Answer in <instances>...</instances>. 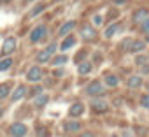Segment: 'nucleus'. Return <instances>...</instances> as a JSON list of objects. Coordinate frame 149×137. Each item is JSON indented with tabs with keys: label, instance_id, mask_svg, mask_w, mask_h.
Returning <instances> with one entry per match:
<instances>
[{
	"label": "nucleus",
	"instance_id": "f257e3e1",
	"mask_svg": "<svg viewBox=\"0 0 149 137\" xmlns=\"http://www.w3.org/2000/svg\"><path fill=\"white\" fill-rule=\"evenodd\" d=\"M105 92H107V88H105V86H104V83H102V81H98V79L91 81V83L84 88V93H86V95H90V97H93V99L104 97V95H105Z\"/></svg>",
	"mask_w": 149,
	"mask_h": 137
},
{
	"label": "nucleus",
	"instance_id": "f3484780",
	"mask_svg": "<svg viewBox=\"0 0 149 137\" xmlns=\"http://www.w3.org/2000/svg\"><path fill=\"white\" fill-rule=\"evenodd\" d=\"M119 30H121V25H119V23H111V25L104 30V37H105V39H112Z\"/></svg>",
	"mask_w": 149,
	"mask_h": 137
},
{
	"label": "nucleus",
	"instance_id": "9d476101",
	"mask_svg": "<svg viewBox=\"0 0 149 137\" xmlns=\"http://www.w3.org/2000/svg\"><path fill=\"white\" fill-rule=\"evenodd\" d=\"M147 16H149V13H147L146 9H137V11H133V14H132V21L140 27V25L147 20Z\"/></svg>",
	"mask_w": 149,
	"mask_h": 137
},
{
	"label": "nucleus",
	"instance_id": "20e7f679",
	"mask_svg": "<svg viewBox=\"0 0 149 137\" xmlns=\"http://www.w3.org/2000/svg\"><path fill=\"white\" fill-rule=\"evenodd\" d=\"M109 109H111L109 102H107V100H104L102 97H98V99H93V100H91V111H93L95 114H104V113H107Z\"/></svg>",
	"mask_w": 149,
	"mask_h": 137
},
{
	"label": "nucleus",
	"instance_id": "72a5a7b5",
	"mask_svg": "<svg viewBox=\"0 0 149 137\" xmlns=\"http://www.w3.org/2000/svg\"><path fill=\"white\" fill-rule=\"evenodd\" d=\"M144 42H146V44L149 42V34H146V39H144Z\"/></svg>",
	"mask_w": 149,
	"mask_h": 137
},
{
	"label": "nucleus",
	"instance_id": "a211bd4d",
	"mask_svg": "<svg viewBox=\"0 0 149 137\" xmlns=\"http://www.w3.org/2000/svg\"><path fill=\"white\" fill-rule=\"evenodd\" d=\"M93 71V63L90 62V60H84V62H81L79 65H77V72L81 74V76H86V74H90Z\"/></svg>",
	"mask_w": 149,
	"mask_h": 137
},
{
	"label": "nucleus",
	"instance_id": "1a4fd4ad",
	"mask_svg": "<svg viewBox=\"0 0 149 137\" xmlns=\"http://www.w3.org/2000/svg\"><path fill=\"white\" fill-rule=\"evenodd\" d=\"M126 88H130V90H140V88H144V79H142V76H139V74L130 76V78L126 79Z\"/></svg>",
	"mask_w": 149,
	"mask_h": 137
},
{
	"label": "nucleus",
	"instance_id": "423d86ee",
	"mask_svg": "<svg viewBox=\"0 0 149 137\" xmlns=\"http://www.w3.org/2000/svg\"><path fill=\"white\" fill-rule=\"evenodd\" d=\"M42 76H44V72H42V68L39 65H32L28 68V72H26V79L30 83H39L42 79Z\"/></svg>",
	"mask_w": 149,
	"mask_h": 137
},
{
	"label": "nucleus",
	"instance_id": "2f4dec72",
	"mask_svg": "<svg viewBox=\"0 0 149 137\" xmlns=\"http://www.w3.org/2000/svg\"><path fill=\"white\" fill-rule=\"evenodd\" d=\"M81 137H95V134H91V132H84V134H81Z\"/></svg>",
	"mask_w": 149,
	"mask_h": 137
},
{
	"label": "nucleus",
	"instance_id": "ddd939ff",
	"mask_svg": "<svg viewBox=\"0 0 149 137\" xmlns=\"http://www.w3.org/2000/svg\"><path fill=\"white\" fill-rule=\"evenodd\" d=\"M63 128H65L67 132H70V134H76V132H81L83 125H81L77 120H68V121L63 123Z\"/></svg>",
	"mask_w": 149,
	"mask_h": 137
},
{
	"label": "nucleus",
	"instance_id": "0eeeda50",
	"mask_svg": "<svg viewBox=\"0 0 149 137\" xmlns=\"http://www.w3.org/2000/svg\"><path fill=\"white\" fill-rule=\"evenodd\" d=\"M84 111H86V107H84L83 102H74V104L68 107V116H70L72 120H77V118H81V116L84 114Z\"/></svg>",
	"mask_w": 149,
	"mask_h": 137
},
{
	"label": "nucleus",
	"instance_id": "f8f14e48",
	"mask_svg": "<svg viewBox=\"0 0 149 137\" xmlns=\"http://www.w3.org/2000/svg\"><path fill=\"white\" fill-rule=\"evenodd\" d=\"M74 28H76V21H65V23L60 27V30H58V37H67V35H70Z\"/></svg>",
	"mask_w": 149,
	"mask_h": 137
},
{
	"label": "nucleus",
	"instance_id": "9b49d317",
	"mask_svg": "<svg viewBox=\"0 0 149 137\" xmlns=\"http://www.w3.org/2000/svg\"><path fill=\"white\" fill-rule=\"evenodd\" d=\"M81 37H83L84 41H93V39L97 37L95 27H93V25H84V27L81 28Z\"/></svg>",
	"mask_w": 149,
	"mask_h": 137
},
{
	"label": "nucleus",
	"instance_id": "412c9836",
	"mask_svg": "<svg viewBox=\"0 0 149 137\" xmlns=\"http://www.w3.org/2000/svg\"><path fill=\"white\" fill-rule=\"evenodd\" d=\"M9 93H11V83H2L0 85V100L7 99Z\"/></svg>",
	"mask_w": 149,
	"mask_h": 137
},
{
	"label": "nucleus",
	"instance_id": "4c0bfd02",
	"mask_svg": "<svg viewBox=\"0 0 149 137\" xmlns=\"http://www.w3.org/2000/svg\"><path fill=\"white\" fill-rule=\"evenodd\" d=\"M2 113H4V111H0V116H2Z\"/></svg>",
	"mask_w": 149,
	"mask_h": 137
},
{
	"label": "nucleus",
	"instance_id": "58836bf2",
	"mask_svg": "<svg viewBox=\"0 0 149 137\" xmlns=\"http://www.w3.org/2000/svg\"><path fill=\"white\" fill-rule=\"evenodd\" d=\"M147 56H149V55H147Z\"/></svg>",
	"mask_w": 149,
	"mask_h": 137
},
{
	"label": "nucleus",
	"instance_id": "7ed1b4c3",
	"mask_svg": "<svg viewBox=\"0 0 149 137\" xmlns=\"http://www.w3.org/2000/svg\"><path fill=\"white\" fill-rule=\"evenodd\" d=\"M125 44H126V51L135 53V55L142 53L146 49V46H147L144 42V39H128V41H125Z\"/></svg>",
	"mask_w": 149,
	"mask_h": 137
},
{
	"label": "nucleus",
	"instance_id": "c85d7f7f",
	"mask_svg": "<svg viewBox=\"0 0 149 137\" xmlns=\"http://www.w3.org/2000/svg\"><path fill=\"white\" fill-rule=\"evenodd\" d=\"M119 137H135V132H133L132 128H126V130H123V132L119 134Z\"/></svg>",
	"mask_w": 149,
	"mask_h": 137
},
{
	"label": "nucleus",
	"instance_id": "4be33fe9",
	"mask_svg": "<svg viewBox=\"0 0 149 137\" xmlns=\"http://www.w3.org/2000/svg\"><path fill=\"white\" fill-rule=\"evenodd\" d=\"M13 67V58H4L2 62H0V72H4V71H9V68Z\"/></svg>",
	"mask_w": 149,
	"mask_h": 137
},
{
	"label": "nucleus",
	"instance_id": "2eb2a0df",
	"mask_svg": "<svg viewBox=\"0 0 149 137\" xmlns=\"http://www.w3.org/2000/svg\"><path fill=\"white\" fill-rule=\"evenodd\" d=\"M16 49V37H7L2 44V53L4 55H11Z\"/></svg>",
	"mask_w": 149,
	"mask_h": 137
},
{
	"label": "nucleus",
	"instance_id": "b1692460",
	"mask_svg": "<svg viewBox=\"0 0 149 137\" xmlns=\"http://www.w3.org/2000/svg\"><path fill=\"white\" fill-rule=\"evenodd\" d=\"M139 104H140V107L149 109V93H147V92H146V93H142V95L139 97Z\"/></svg>",
	"mask_w": 149,
	"mask_h": 137
},
{
	"label": "nucleus",
	"instance_id": "c756f323",
	"mask_svg": "<svg viewBox=\"0 0 149 137\" xmlns=\"http://www.w3.org/2000/svg\"><path fill=\"white\" fill-rule=\"evenodd\" d=\"M140 30H142L144 34H149V16H147V20L140 25Z\"/></svg>",
	"mask_w": 149,
	"mask_h": 137
},
{
	"label": "nucleus",
	"instance_id": "c9c22d12",
	"mask_svg": "<svg viewBox=\"0 0 149 137\" xmlns=\"http://www.w3.org/2000/svg\"><path fill=\"white\" fill-rule=\"evenodd\" d=\"M111 137H119V135H116V134H114V135H111Z\"/></svg>",
	"mask_w": 149,
	"mask_h": 137
},
{
	"label": "nucleus",
	"instance_id": "39448f33",
	"mask_svg": "<svg viewBox=\"0 0 149 137\" xmlns=\"http://www.w3.org/2000/svg\"><path fill=\"white\" fill-rule=\"evenodd\" d=\"M46 35H47L46 25H39V27H35V28L30 32V42H32V44H37V42H40Z\"/></svg>",
	"mask_w": 149,
	"mask_h": 137
},
{
	"label": "nucleus",
	"instance_id": "393cba45",
	"mask_svg": "<svg viewBox=\"0 0 149 137\" xmlns=\"http://www.w3.org/2000/svg\"><path fill=\"white\" fill-rule=\"evenodd\" d=\"M67 56L65 55H58V56H53V65H65L67 63Z\"/></svg>",
	"mask_w": 149,
	"mask_h": 137
},
{
	"label": "nucleus",
	"instance_id": "a878e982",
	"mask_svg": "<svg viewBox=\"0 0 149 137\" xmlns=\"http://www.w3.org/2000/svg\"><path fill=\"white\" fill-rule=\"evenodd\" d=\"M102 23H104L102 14H95V16H93V27H95V28H97V27H102Z\"/></svg>",
	"mask_w": 149,
	"mask_h": 137
},
{
	"label": "nucleus",
	"instance_id": "f03ea898",
	"mask_svg": "<svg viewBox=\"0 0 149 137\" xmlns=\"http://www.w3.org/2000/svg\"><path fill=\"white\" fill-rule=\"evenodd\" d=\"M56 42H53V44H49L46 49H42V51H39L37 53V56H35V60H37V63H47L51 58H53V55H54V51H56Z\"/></svg>",
	"mask_w": 149,
	"mask_h": 137
},
{
	"label": "nucleus",
	"instance_id": "6ab92c4d",
	"mask_svg": "<svg viewBox=\"0 0 149 137\" xmlns=\"http://www.w3.org/2000/svg\"><path fill=\"white\" fill-rule=\"evenodd\" d=\"M25 95H26V86L19 85V86H16L14 93L11 95V100H13V102H18V100H21V99H23Z\"/></svg>",
	"mask_w": 149,
	"mask_h": 137
},
{
	"label": "nucleus",
	"instance_id": "5701e85b",
	"mask_svg": "<svg viewBox=\"0 0 149 137\" xmlns=\"http://www.w3.org/2000/svg\"><path fill=\"white\" fill-rule=\"evenodd\" d=\"M147 62H149V56H147V55H142V53L135 55V65H137V67H140V65H144V63H147Z\"/></svg>",
	"mask_w": 149,
	"mask_h": 137
},
{
	"label": "nucleus",
	"instance_id": "bb28decb",
	"mask_svg": "<svg viewBox=\"0 0 149 137\" xmlns=\"http://www.w3.org/2000/svg\"><path fill=\"white\" fill-rule=\"evenodd\" d=\"M139 71H140L139 76H149V62L144 63V65H140V67H139Z\"/></svg>",
	"mask_w": 149,
	"mask_h": 137
},
{
	"label": "nucleus",
	"instance_id": "aec40b11",
	"mask_svg": "<svg viewBox=\"0 0 149 137\" xmlns=\"http://www.w3.org/2000/svg\"><path fill=\"white\" fill-rule=\"evenodd\" d=\"M47 102H49V95H47V93H39V95H35V99H33L35 107H44Z\"/></svg>",
	"mask_w": 149,
	"mask_h": 137
},
{
	"label": "nucleus",
	"instance_id": "cd10ccee",
	"mask_svg": "<svg viewBox=\"0 0 149 137\" xmlns=\"http://www.w3.org/2000/svg\"><path fill=\"white\" fill-rule=\"evenodd\" d=\"M44 9H46V6H37V7H33V9L30 11V16H37V14H40Z\"/></svg>",
	"mask_w": 149,
	"mask_h": 137
},
{
	"label": "nucleus",
	"instance_id": "6e6552de",
	"mask_svg": "<svg viewBox=\"0 0 149 137\" xmlns=\"http://www.w3.org/2000/svg\"><path fill=\"white\" fill-rule=\"evenodd\" d=\"M9 134L13 135V137H25L26 134H28V127L25 125V123H13L11 125V128H9Z\"/></svg>",
	"mask_w": 149,
	"mask_h": 137
},
{
	"label": "nucleus",
	"instance_id": "f704fd0d",
	"mask_svg": "<svg viewBox=\"0 0 149 137\" xmlns=\"http://www.w3.org/2000/svg\"><path fill=\"white\" fill-rule=\"evenodd\" d=\"M7 2H11V0H0V4H7Z\"/></svg>",
	"mask_w": 149,
	"mask_h": 137
},
{
	"label": "nucleus",
	"instance_id": "7c9ffc66",
	"mask_svg": "<svg viewBox=\"0 0 149 137\" xmlns=\"http://www.w3.org/2000/svg\"><path fill=\"white\" fill-rule=\"evenodd\" d=\"M54 76H56V78H61V76H63V68H56V71H54Z\"/></svg>",
	"mask_w": 149,
	"mask_h": 137
},
{
	"label": "nucleus",
	"instance_id": "4468645a",
	"mask_svg": "<svg viewBox=\"0 0 149 137\" xmlns=\"http://www.w3.org/2000/svg\"><path fill=\"white\" fill-rule=\"evenodd\" d=\"M76 42H77V39H76V35H67V37H63V42L58 46L61 51H68L70 48H74V46H76Z\"/></svg>",
	"mask_w": 149,
	"mask_h": 137
},
{
	"label": "nucleus",
	"instance_id": "e433bc0d",
	"mask_svg": "<svg viewBox=\"0 0 149 137\" xmlns=\"http://www.w3.org/2000/svg\"><path fill=\"white\" fill-rule=\"evenodd\" d=\"M26 2H33V0H26Z\"/></svg>",
	"mask_w": 149,
	"mask_h": 137
},
{
	"label": "nucleus",
	"instance_id": "dca6fc26",
	"mask_svg": "<svg viewBox=\"0 0 149 137\" xmlns=\"http://www.w3.org/2000/svg\"><path fill=\"white\" fill-rule=\"evenodd\" d=\"M102 83H104L105 88H118L119 86V78L116 74H105V78H104Z\"/></svg>",
	"mask_w": 149,
	"mask_h": 137
},
{
	"label": "nucleus",
	"instance_id": "473e14b6",
	"mask_svg": "<svg viewBox=\"0 0 149 137\" xmlns=\"http://www.w3.org/2000/svg\"><path fill=\"white\" fill-rule=\"evenodd\" d=\"M144 88H146V90H147V93H149V79H147V81L144 83Z\"/></svg>",
	"mask_w": 149,
	"mask_h": 137
}]
</instances>
